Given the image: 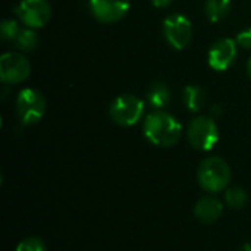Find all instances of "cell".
<instances>
[{
	"label": "cell",
	"mask_w": 251,
	"mask_h": 251,
	"mask_svg": "<svg viewBox=\"0 0 251 251\" xmlns=\"http://www.w3.org/2000/svg\"><path fill=\"white\" fill-rule=\"evenodd\" d=\"M174 0H151V4L154 7H159V9H163V7H168L172 4Z\"/></svg>",
	"instance_id": "ffe728a7"
},
{
	"label": "cell",
	"mask_w": 251,
	"mask_h": 251,
	"mask_svg": "<svg viewBox=\"0 0 251 251\" xmlns=\"http://www.w3.org/2000/svg\"><path fill=\"white\" fill-rule=\"evenodd\" d=\"M16 16L26 28H41L51 16V6L47 0H21L16 6Z\"/></svg>",
	"instance_id": "52a82bcc"
},
{
	"label": "cell",
	"mask_w": 251,
	"mask_h": 251,
	"mask_svg": "<svg viewBox=\"0 0 251 251\" xmlns=\"http://www.w3.org/2000/svg\"><path fill=\"white\" fill-rule=\"evenodd\" d=\"M91 15L101 24H115L129 12V0H90Z\"/></svg>",
	"instance_id": "9c48e42d"
},
{
	"label": "cell",
	"mask_w": 251,
	"mask_h": 251,
	"mask_svg": "<svg viewBox=\"0 0 251 251\" xmlns=\"http://www.w3.org/2000/svg\"><path fill=\"white\" fill-rule=\"evenodd\" d=\"M171 100H172V93L169 87L163 82L151 84V87L147 91V101L150 103V106H153L157 110H162L166 106H169Z\"/></svg>",
	"instance_id": "7c38bea8"
},
{
	"label": "cell",
	"mask_w": 251,
	"mask_h": 251,
	"mask_svg": "<svg viewBox=\"0 0 251 251\" xmlns=\"http://www.w3.org/2000/svg\"><path fill=\"white\" fill-rule=\"evenodd\" d=\"M143 132L157 147H172L182 135L181 122L165 110H156L144 119Z\"/></svg>",
	"instance_id": "6da1fadb"
},
{
	"label": "cell",
	"mask_w": 251,
	"mask_h": 251,
	"mask_svg": "<svg viewBox=\"0 0 251 251\" xmlns=\"http://www.w3.org/2000/svg\"><path fill=\"white\" fill-rule=\"evenodd\" d=\"M232 1L231 0H206L204 3V12L210 22H219L224 18L228 16L231 12Z\"/></svg>",
	"instance_id": "5bb4252c"
},
{
	"label": "cell",
	"mask_w": 251,
	"mask_h": 251,
	"mask_svg": "<svg viewBox=\"0 0 251 251\" xmlns=\"http://www.w3.org/2000/svg\"><path fill=\"white\" fill-rule=\"evenodd\" d=\"M197 181L204 191L221 193L231 182V168L222 157H207L197 169Z\"/></svg>",
	"instance_id": "7a4b0ae2"
},
{
	"label": "cell",
	"mask_w": 251,
	"mask_h": 251,
	"mask_svg": "<svg viewBox=\"0 0 251 251\" xmlns=\"http://www.w3.org/2000/svg\"><path fill=\"white\" fill-rule=\"evenodd\" d=\"M247 201H249L247 191L240 187H232L225 191V203L228 207H231L234 210L243 209L247 204Z\"/></svg>",
	"instance_id": "2e32d148"
},
{
	"label": "cell",
	"mask_w": 251,
	"mask_h": 251,
	"mask_svg": "<svg viewBox=\"0 0 251 251\" xmlns=\"http://www.w3.org/2000/svg\"><path fill=\"white\" fill-rule=\"evenodd\" d=\"M19 32V26H18V22L15 19H4L0 25V34H1V38L4 41H12L16 38Z\"/></svg>",
	"instance_id": "e0dca14e"
},
{
	"label": "cell",
	"mask_w": 251,
	"mask_h": 251,
	"mask_svg": "<svg viewBox=\"0 0 251 251\" xmlns=\"http://www.w3.org/2000/svg\"><path fill=\"white\" fill-rule=\"evenodd\" d=\"M13 41L19 50L31 51L38 46V34L32 28H24V29H19V32Z\"/></svg>",
	"instance_id": "9a60e30c"
},
{
	"label": "cell",
	"mask_w": 251,
	"mask_h": 251,
	"mask_svg": "<svg viewBox=\"0 0 251 251\" xmlns=\"http://www.w3.org/2000/svg\"><path fill=\"white\" fill-rule=\"evenodd\" d=\"M243 251H251V243H247L243 246Z\"/></svg>",
	"instance_id": "7402d4cb"
},
{
	"label": "cell",
	"mask_w": 251,
	"mask_h": 251,
	"mask_svg": "<svg viewBox=\"0 0 251 251\" xmlns=\"http://www.w3.org/2000/svg\"><path fill=\"white\" fill-rule=\"evenodd\" d=\"M188 143L200 151L212 150L219 141V129L216 122L209 116L194 118L187 129Z\"/></svg>",
	"instance_id": "5b68a950"
},
{
	"label": "cell",
	"mask_w": 251,
	"mask_h": 251,
	"mask_svg": "<svg viewBox=\"0 0 251 251\" xmlns=\"http://www.w3.org/2000/svg\"><path fill=\"white\" fill-rule=\"evenodd\" d=\"M15 251H46L44 243L37 237H28L22 240Z\"/></svg>",
	"instance_id": "ac0fdd59"
},
{
	"label": "cell",
	"mask_w": 251,
	"mask_h": 251,
	"mask_svg": "<svg viewBox=\"0 0 251 251\" xmlns=\"http://www.w3.org/2000/svg\"><path fill=\"white\" fill-rule=\"evenodd\" d=\"M247 71H249V75H250L251 78V57L250 60H249V65H247Z\"/></svg>",
	"instance_id": "603a6c76"
},
{
	"label": "cell",
	"mask_w": 251,
	"mask_h": 251,
	"mask_svg": "<svg viewBox=\"0 0 251 251\" xmlns=\"http://www.w3.org/2000/svg\"><path fill=\"white\" fill-rule=\"evenodd\" d=\"M182 100H184L185 107L190 112L197 113L206 106L207 97H206V93H204V90L201 87H199V85H187L184 88V93H182Z\"/></svg>",
	"instance_id": "4fadbf2b"
},
{
	"label": "cell",
	"mask_w": 251,
	"mask_h": 251,
	"mask_svg": "<svg viewBox=\"0 0 251 251\" xmlns=\"http://www.w3.org/2000/svg\"><path fill=\"white\" fill-rule=\"evenodd\" d=\"M210 112H212V115H213V116H218V115H221V113H222V109L219 107V104H215V106H212Z\"/></svg>",
	"instance_id": "44dd1931"
},
{
	"label": "cell",
	"mask_w": 251,
	"mask_h": 251,
	"mask_svg": "<svg viewBox=\"0 0 251 251\" xmlns=\"http://www.w3.org/2000/svg\"><path fill=\"white\" fill-rule=\"evenodd\" d=\"M47 110L44 96L35 88H24L16 97V115L24 125L38 124Z\"/></svg>",
	"instance_id": "3957f363"
},
{
	"label": "cell",
	"mask_w": 251,
	"mask_h": 251,
	"mask_svg": "<svg viewBox=\"0 0 251 251\" xmlns=\"http://www.w3.org/2000/svg\"><path fill=\"white\" fill-rule=\"evenodd\" d=\"M31 74L29 60L16 51H7L0 57V79L4 84H19Z\"/></svg>",
	"instance_id": "ba28073f"
},
{
	"label": "cell",
	"mask_w": 251,
	"mask_h": 251,
	"mask_svg": "<svg viewBox=\"0 0 251 251\" xmlns=\"http://www.w3.org/2000/svg\"><path fill=\"white\" fill-rule=\"evenodd\" d=\"M163 34L171 47L184 50L193 38L191 21L182 13H172L163 21Z\"/></svg>",
	"instance_id": "8992f818"
},
{
	"label": "cell",
	"mask_w": 251,
	"mask_h": 251,
	"mask_svg": "<svg viewBox=\"0 0 251 251\" xmlns=\"http://www.w3.org/2000/svg\"><path fill=\"white\" fill-rule=\"evenodd\" d=\"M224 212L222 201L215 196H204L201 197L194 207L196 218L203 224H213L216 222Z\"/></svg>",
	"instance_id": "8fae6325"
},
{
	"label": "cell",
	"mask_w": 251,
	"mask_h": 251,
	"mask_svg": "<svg viewBox=\"0 0 251 251\" xmlns=\"http://www.w3.org/2000/svg\"><path fill=\"white\" fill-rule=\"evenodd\" d=\"M143 113L144 101L134 94H122L116 97L109 107L112 121L121 126H134L140 122Z\"/></svg>",
	"instance_id": "277c9868"
},
{
	"label": "cell",
	"mask_w": 251,
	"mask_h": 251,
	"mask_svg": "<svg viewBox=\"0 0 251 251\" xmlns=\"http://www.w3.org/2000/svg\"><path fill=\"white\" fill-rule=\"evenodd\" d=\"M237 44L243 49H251V26L243 29L241 32H238L237 35Z\"/></svg>",
	"instance_id": "d6986e66"
},
{
	"label": "cell",
	"mask_w": 251,
	"mask_h": 251,
	"mask_svg": "<svg viewBox=\"0 0 251 251\" xmlns=\"http://www.w3.org/2000/svg\"><path fill=\"white\" fill-rule=\"evenodd\" d=\"M237 41L232 38H221L215 41L207 54L209 66L218 72L229 69L237 59Z\"/></svg>",
	"instance_id": "30bf717a"
}]
</instances>
